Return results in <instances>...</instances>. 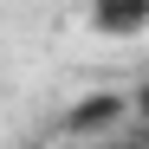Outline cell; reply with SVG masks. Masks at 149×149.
<instances>
[{
	"label": "cell",
	"instance_id": "cell-1",
	"mask_svg": "<svg viewBox=\"0 0 149 149\" xmlns=\"http://www.w3.org/2000/svg\"><path fill=\"white\" fill-rule=\"evenodd\" d=\"M123 117H130V97H123V91H84L78 104H65L58 136L65 143H104V136L123 130Z\"/></svg>",
	"mask_w": 149,
	"mask_h": 149
},
{
	"label": "cell",
	"instance_id": "cell-2",
	"mask_svg": "<svg viewBox=\"0 0 149 149\" xmlns=\"http://www.w3.org/2000/svg\"><path fill=\"white\" fill-rule=\"evenodd\" d=\"M91 26L104 39H136L149 26V0H91Z\"/></svg>",
	"mask_w": 149,
	"mask_h": 149
},
{
	"label": "cell",
	"instance_id": "cell-3",
	"mask_svg": "<svg viewBox=\"0 0 149 149\" xmlns=\"http://www.w3.org/2000/svg\"><path fill=\"white\" fill-rule=\"evenodd\" d=\"M130 117H136V123H143V130H149V78H143V84L130 91Z\"/></svg>",
	"mask_w": 149,
	"mask_h": 149
},
{
	"label": "cell",
	"instance_id": "cell-4",
	"mask_svg": "<svg viewBox=\"0 0 149 149\" xmlns=\"http://www.w3.org/2000/svg\"><path fill=\"white\" fill-rule=\"evenodd\" d=\"M97 149H130V143H117V136H110V143H97Z\"/></svg>",
	"mask_w": 149,
	"mask_h": 149
}]
</instances>
